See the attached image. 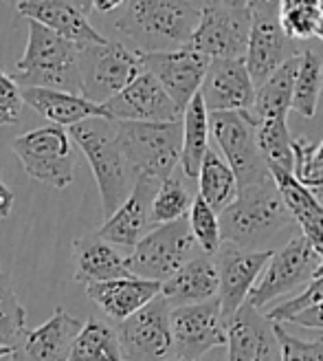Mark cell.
I'll return each instance as SVG.
<instances>
[{"mask_svg":"<svg viewBox=\"0 0 323 361\" xmlns=\"http://www.w3.org/2000/svg\"><path fill=\"white\" fill-rule=\"evenodd\" d=\"M191 3H198L201 5V0H191Z\"/></svg>","mask_w":323,"mask_h":361,"instance_id":"obj_55","label":"cell"},{"mask_svg":"<svg viewBox=\"0 0 323 361\" xmlns=\"http://www.w3.org/2000/svg\"><path fill=\"white\" fill-rule=\"evenodd\" d=\"M273 251H251L231 243H220L211 256L218 271V304L222 317L229 319L246 302L248 291L258 282Z\"/></svg>","mask_w":323,"mask_h":361,"instance_id":"obj_15","label":"cell"},{"mask_svg":"<svg viewBox=\"0 0 323 361\" xmlns=\"http://www.w3.org/2000/svg\"><path fill=\"white\" fill-rule=\"evenodd\" d=\"M218 221L222 243L251 251H275L279 243L286 245L293 238L297 227L271 174L253 185L240 188L236 201Z\"/></svg>","mask_w":323,"mask_h":361,"instance_id":"obj_1","label":"cell"},{"mask_svg":"<svg viewBox=\"0 0 323 361\" xmlns=\"http://www.w3.org/2000/svg\"><path fill=\"white\" fill-rule=\"evenodd\" d=\"M82 319L56 309L38 329L25 331L13 344L11 361H68L73 339L82 329Z\"/></svg>","mask_w":323,"mask_h":361,"instance_id":"obj_19","label":"cell"},{"mask_svg":"<svg viewBox=\"0 0 323 361\" xmlns=\"http://www.w3.org/2000/svg\"><path fill=\"white\" fill-rule=\"evenodd\" d=\"M297 53L295 42L286 38L281 31L279 18H251L244 66L255 88Z\"/></svg>","mask_w":323,"mask_h":361,"instance_id":"obj_21","label":"cell"},{"mask_svg":"<svg viewBox=\"0 0 323 361\" xmlns=\"http://www.w3.org/2000/svg\"><path fill=\"white\" fill-rule=\"evenodd\" d=\"M183 123V143H181V172L185 178L194 180L198 176L203 157L209 148V113L203 104L201 93H196L194 99L187 104L181 117Z\"/></svg>","mask_w":323,"mask_h":361,"instance_id":"obj_29","label":"cell"},{"mask_svg":"<svg viewBox=\"0 0 323 361\" xmlns=\"http://www.w3.org/2000/svg\"><path fill=\"white\" fill-rule=\"evenodd\" d=\"M289 324H297L301 329H315V331H323V302L315 304L310 309L301 311L297 315H293L289 319Z\"/></svg>","mask_w":323,"mask_h":361,"instance_id":"obj_41","label":"cell"},{"mask_svg":"<svg viewBox=\"0 0 323 361\" xmlns=\"http://www.w3.org/2000/svg\"><path fill=\"white\" fill-rule=\"evenodd\" d=\"M11 150L25 172L56 190H66L75 178V152L68 130L62 126H42L11 141Z\"/></svg>","mask_w":323,"mask_h":361,"instance_id":"obj_7","label":"cell"},{"mask_svg":"<svg viewBox=\"0 0 323 361\" xmlns=\"http://www.w3.org/2000/svg\"><path fill=\"white\" fill-rule=\"evenodd\" d=\"M279 346V361H323V337L306 341L284 329V324L271 322Z\"/></svg>","mask_w":323,"mask_h":361,"instance_id":"obj_37","label":"cell"},{"mask_svg":"<svg viewBox=\"0 0 323 361\" xmlns=\"http://www.w3.org/2000/svg\"><path fill=\"white\" fill-rule=\"evenodd\" d=\"M170 306L156 295L143 309L119 322L117 337L123 361H165L174 353Z\"/></svg>","mask_w":323,"mask_h":361,"instance_id":"obj_11","label":"cell"},{"mask_svg":"<svg viewBox=\"0 0 323 361\" xmlns=\"http://www.w3.org/2000/svg\"><path fill=\"white\" fill-rule=\"evenodd\" d=\"M196 178H198V196L215 214H222L233 201H236L238 190H240L238 178L229 168L227 161L213 148H207Z\"/></svg>","mask_w":323,"mask_h":361,"instance_id":"obj_30","label":"cell"},{"mask_svg":"<svg viewBox=\"0 0 323 361\" xmlns=\"http://www.w3.org/2000/svg\"><path fill=\"white\" fill-rule=\"evenodd\" d=\"M315 35L319 40H323V13H319V23H317V31H315Z\"/></svg>","mask_w":323,"mask_h":361,"instance_id":"obj_50","label":"cell"},{"mask_svg":"<svg viewBox=\"0 0 323 361\" xmlns=\"http://www.w3.org/2000/svg\"><path fill=\"white\" fill-rule=\"evenodd\" d=\"M18 119L20 117L11 115L9 111H5V108H0V126H13V123H18Z\"/></svg>","mask_w":323,"mask_h":361,"instance_id":"obj_47","label":"cell"},{"mask_svg":"<svg viewBox=\"0 0 323 361\" xmlns=\"http://www.w3.org/2000/svg\"><path fill=\"white\" fill-rule=\"evenodd\" d=\"M20 88H53L80 95L77 47L29 20V40L11 75Z\"/></svg>","mask_w":323,"mask_h":361,"instance_id":"obj_4","label":"cell"},{"mask_svg":"<svg viewBox=\"0 0 323 361\" xmlns=\"http://www.w3.org/2000/svg\"><path fill=\"white\" fill-rule=\"evenodd\" d=\"M203 5H215V7H227V9H246L248 0H201Z\"/></svg>","mask_w":323,"mask_h":361,"instance_id":"obj_45","label":"cell"},{"mask_svg":"<svg viewBox=\"0 0 323 361\" xmlns=\"http://www.w3.org/2000/svg\"><path fill=\"white\" fill-rule=\"evenodd\" d=\"M13 201H15V196L13 192L0 180V221H5L11 216V209H13Z\"/></svg>","mask_w":323,"mask_h":361,"instance_id":"obj_43","label":"cell"},{"mask_svg":"<svg viewBox=\"0 0 323 361\" xmlns=\"http://www.w3.org/2000/svg\"><path fill=\"white\" fill-rule=\"evenodd\" d=\"M68 361H123L117 331L99 317L84 322L70 346Z\"/></svg>","mask_w":323,"mask_h":361,"instance_id":"obj_31","label":"cell"},{"mask_svg":"<svg viewBox=\"0 0 323 361\" xmlns=\"http://www.w3.org/2000/svg\"><path fill=\"white\" fill-rule=\"evenodd\" d=\"M198 18L201 5L191 0H128L115 29L139 53L172 51L189 44Z\"/></svg>","mask_w":323,"mask_h":361,"instance_id":"obj_2","label":"cell"},{"mask_svg":"<svg viewBox=\"0 0 323 361\" xmlns=\"http://www.w3.org/2000/svg\"><path fill=\"white\" fill-rule=\"evenodd\" d=\"M13 355V346H5V344H0V359H7Z\"/></svg>","mask_w":323,"mask_h":361,"instance_id":"obj_49","label":"cell"},{"mask_svg":"<svg viewBox=\"0 0 323 361\" xmlns=\"http://www.w3.org/2000/svg\"><path fill=\"white\" fill-rule=\"evenodd\" d=\"M115 135L134 176H148L160 183L176 172L183 143L181 119L160 123L115 121Z\"/></svg>","mask_w":323,"mask_h":361,"instance_id":"obj_5","label":"cell"},{"mask_svg":"<svg viewBox=\"0 0 323 361\" xmlns=\"http://www.w3.org/2000/svg\"><path fill=\"white\" fill-rule=\"evenodd\" d=\"M198 93L207 113L251 111L255 84L251 82L244 60H211Z\"/></svg>","mask_w":323,"mask_h":361,"instance_id":"obj_18","label":"cell"},{"mask_svg":"<svg viewBox=\"0 0 323 361\" xmlns=\"http://www.w3.org/2000/svg\"><path fill=\"white\" fill-rule=\"evenodd\" d=\"M68 137L73 139V143L82 150L88 164H91L99 188L103 219H108L128 198L137 180L117 143L115 121L103 117L84 119L70 126Z\"/></svg>","mask_w":323,"mask_h":361,"instance_id":"obj_3","label":"cell"},{"mask_svg":"<svg viewBox=\"0 0 323 361\" xmlns=\"http://www.w3.org/2000/svg\"><path fill=\"white\" fill-rule=\"evenodd\" d=\"M103 119L110 121H143V123H160V121H178L183 113L163 90L148 71L141 73L125 86L115 97L101 104Z\"/></svg>","mask_w":323,"mask_h":361,"instance_id":"obj_16","label":"cell"},{"mask_svg":"<svg viewBox=\"0 0 323 361\" xmlns=\"http://www.w3.org/2000/svg\"><path fill=\"white\" fill-rule=\"evenodd\" d=\"M319 23V7H281L279 27L289 40H310Z\"/></svg>","mask_w":323,"mask_h":361,"instance_id":"obj_39","label":"cell"},{"mask_svg":"<svg viewBox=\"0 0 323 361\" xmlns=\"http://www.w3.org/2000/svg\"><path fill=\"white\" fill-rule=\"evenodd\" d=\"M128 0H91V9L95 11V13H113V11H117V9H121Z\"/></svg>","mask_w":323,"mask_h":361,"instance_id":"obj_44","label":"cell"},{"mask_svg":"<svg viewBox=\"0 0 323 361\" xmlns=\"http://www.w3.org/2000/svg\"><path fill=\"white\" fill-rule=\"evenodd\" d=\"M319 256L310 249L303 236H293L277 251H273L271 260L266 262L258 282L246 295V304L262 313L268 304L281 295H289L297 288H303L319 267Z\"/></svg>","mask_w":323,"mask_h":361,"instance_id":"obj_10","label":"cell"},{"mask_svg":"<svg viewBox=\"0 0 323 361\" xmlns=\"http://www.w3.org/2000/svg\"><path fill=\"white\" fill-rule=\"evenodd\" d=\"M3 3H7V5H18L20 0H3Z\"/></svg>","mask_w":323,"mask_h":361,"instance_id":"obj_52","label":"cell"},{"mask_svg":"<svg viewBox=\"0 0 323 361\" xmlns=\"http://www.w3.org/2000/svg\"><path fill=\"white\" fill-rule=\"evenodd\" d=\"M229 361H279L271 322L246 302L227 319Z\"/></svg>","mask_w":323,"mask_h":361,"instance_id":"obj_20","label":"cell"},{"mask_svg":"<svg viewBox=\"0 0 323 361\" xmlns=\"http://www.w3.org/2000/svg\"><path fill=\"white\" fill-rule=\"evenodd\" d=\"M196 240L189 231L187 216L174 223L156 225L125 256L130 276L163 284L178 269L194 258Z\"/></svg>","mask_w":323,"mask_h":361,"instance_id":"obj_8","label":"cell"},{"mask_svg":"<svg viewBox=\"0 0 323 361\" xmlns=\"http://www.w3.org/2000/svg\"><path fill=\"white\" fill-rule=\"evenodd\" d=\"M299 56H293L286 60L271 78H266L258 88L253 106H251V115L258 121L271 119V117H289L291 113V102H293V88H295V78L299 71Z\"/></svg>","mask_w":323,"mask_h":361,"instance_id":"obj_28","label":"cell"},{"mask_svg":"<svg viewBox=\"0 0 323 361\" xmlns=\"http://www.w3.org/2000/svg\"><path fill=\"white\" fill-rule=\"evenodd\" d=\"M165 361H187V359H178L176 357V359H165ZM196 361H201V359H196Z\"/></svg>","mask_w":323,"mask_h":361,"instance_id":"obj_53","label":"cell"},{"mask_svg":"<svg viewBox=\"0 0 323 361\" xmlns=\"http://www.w3.org/2000/svg\"><path fill=\"white\" fill-rule=\"evenodd\" d=\"M0 108H5V111H9L15 117H20V108H23L20 86H18L13 78L7 75L5 71H0Z\"/></svg>","mask_w":323,"mask_h":361,"instance_id":"obj_40","label":"cell"},{"mask_svg":"<svg viewBox=\"0 0 323 361\" xmlns=\"http://www.w3.org/2000/svg\"><path fill=\"white\" fill-rule=\"evenodd\" d=\"M158 190V180L137 176L128 198L108 216L106 223L95 231L97 236L115 247L132 249L156 225L152 221V201Z\"/></svg>","mask_w":323,"mask_h":361,"instance_id":"obj_17","label":"cell"},{"mask_svg":"<svg viewBox=\"0 0 323 361\" xmlns=\"http://www.w3.org/2000/svg\"><path fill=\"white\" fill-rule=\"evenodd\" d=\"M23 104L33 108L35 113L49 119L53 126H62V128H70L84 119L91 117H103L101 106L88 102L82 95L75 93H64V90H53V88H20Z\"/></svg>","mask_w":323,"mask_h":361,"instance_id":"obj_27","label":"cell"},{"mask_svg":"<svg viewBox=\"0 0 323 361\" xmlns=\"http://www.w3.org/2000/svg\"><path fill=\"white\" fill-rule=\"evenodd\" d=\"M160 293V284L141 280V278H121L110 282L88 284L86 295L91 298L99 309L115 322H123L148 302H152Z\"/></svg>","mask_w":323,"mask_h":361,"instance_id":"obj_26","label":"cell"},{"mask_svg":"<svg viewBox=\"0 0 323 361\" xmlns=\"http://www.w3.org/2000/svg\"><path fill=\"white\" fill-rule=\"evenodd\" d=\"M317 170H323V141L319 146H315V152H312V172Z\"/></svg>","mask_w":323,"mask_h":361,"instance_id":"obj_46","label":"cell"},{"mask_svg":"<svg viewBox=\"0 0 323 361\" xmlns=\"http://www.w3.org/2000/svg\"><path fill=\"white\" fill-rule=\"evenodd\" d=\"M73 278L84 286L130 278L125 256L115 245L101 240L97 233H86L73 243Z\"/></svg>","mask_w":323,"mask_h":361,"instance_id":"obj_24","label":"cell"},{"mask_svg":"<svg viewBox=\"0 0 323 361\" xmlns=\"http://www.w3.org/2000/svg\"><path fill=\"white\" fill-rule=\"evenodd\" d=\"M323 302V276L321 278H312L306 286L301 288V293H297L293 300L284 302L279 306H273V309H268L264 313V317L268 322H279V324H286L293 315L301 313L310 309L315 304H321Z\"/></svg>","mask_w":323,"mask_h":361,"instance_id":"obj_38","label":"cell"},{"mask_svg":"<svg viewBox=\"0 0 323 361\" xmlns=\"http://www.w3.org/2000/svg\"><path fill=\"white\" fill-rule=\"evenodd\" d=\"M323 276V258L319 260V267H317V271H315V278H321Z\"/></svg>","mask_w":323,"mask_h":361,"instance_id":"obj_51","label":"cell"},{"mask_svg":"<svg viewBox=\"0 0 323 361\" xmlns=\"http://www.w3.org/2000/svg\"><path fill=\"white\" fill-rule=\"evenodd\" d=\"M15 7L23 18L46 27L60 38L73 42L77 49L86 44L106 42L103 35L88 23L86 13H82L75 5L66 3V0H20Z\"/></svg>","mask_w":323,"mask_h":361,"instance_id":"obj_22","label":"cell"},{"mask_svg":"<svg viewBox=\"0 0 323 361\" xmlns=\"http://www.w3.org/2000/svg\"><path fill=\"white\" fill-rule=\"evenodd\" d=\"M80 95L97 106L115 97L141 71L139 53L121 42L106 40L101 44H86L77 49Z\"/></svg>","mask_w":323,"mask_h":361,"instance_id":"obj_6","label":"cell"},{"mask_svg":"<svg viewBox=\"0 0 323 361\" xmlns=\"http://www.w3.org/2000/svg\"><path fill=\"white\" fill-rule=\"evenodd\" d=\"M185 176H167L165 180H160L158 190L154 194L152 201V221L154 225H165V223H174L178 219H185L194 194L189 192V188L185 185Z\"/></svg>","mask_w":323,"mask_h":361,"instance_id":"obj_34","label":"cell"},{"mask_svg":"<svg viewBox=\"0 0 323 361\" xmlns=\"http://www.w3.org/2000/svg\"><path fill=\"white\" fill-rule=\"evenodd\" d=\"M281 0H248V16L251 18H279Z\"/></svg>","mask_w":323,"mask_h":361,"instance_id":"obj_42","label":"cell"},{"mask_svg":"<svg viewBox=\"0 0 323 361\" xmlns=\"http://www.w3.org/2000/svg\"><path fill=\"white\" fill-rule=\"evenodd\" d=\"M187 223H189L191 236L196 240V247H201L205 256H213L222 243L220 221H218V214H215L198 194L194 196L191 207L187 212Z\"/></svg>","mask_w":323,"mask_h":361,"instance_id":"obj_35","label":"cell"},{"mask_svg":"<svg viewBox=\"0 0 323 361\" xmlns=\"http://www.w3.org/2000/svg\"><path fill=\"white\" fill-rule=\"evenodd\" d=\"M160 298L170 309L203 304L218 295V271L211 256H194L176 271L172 278L160 284Z\"/></svg>","mask_w":323,"mask_h":361,"instance_id":"obj_25","label":"cell"},{"mask_svg":"<svg viewBox=\"0 0 323 361\" xmlns=\"http://www.w3.org/2000/svg\"><path fill=\"white\" fill-rule=\"evenodd\" d=\"M258 148L268 168H281L293 172V137L286 117H271L258 123Z\"/></svg>","mask_w":323,"mask_h":361,"instance_id":"obj_33","label":"cell"},{"mask_svg":"<svg viewBox=\"0 0 323 361\" xmlns=\"http://www.w3.org/2000/svg\"><path fill=\"white\" fill-rule=\"evenodd\" d=\"M251 31L246 9H227L203 5L189 47L209 60H244Z\"/></svg>","mask_w":323,"mask_h":361,"instance_id":"obj_14","label":"cell"},{"mask_svg":"<svg viewBox=\"0 0 323 361\" xmlns=\"http://www.w3.org/2000/svg\"><path fill=\"white\" fill-rule=\"evenodd\" d=\"M66 3L75 5L82 13H91V0H66Z\"/></svg>","mask_w":323,"mask_h":361,"instance_id":"obj_48","label":"cell"},{"mask_svg":"<svg viewBox=\"0 0 323 361\" xmlns=\"http://www.w3.org/2000/svg\"><path fill=\"white\" fill-rule=\"evenodd\" d=\"M279 196L295 219L297 227L301 229V236L306 238L310 249L319 258H323V205L315 198V194L301 185L293 172H286L281 168H268Z\"/></svg>","mask_w":323,"mask_h":361,"instance_id":"obj_23","label":"cell"},{"mask_svg":"<svg viewBox=\"0 0 323 361\" xmlns=\"http://www.w3.org/2000/svg\"><path fill=\"white\" fill-rule=\"evenodd\" d=\"M139 53V51H137ZM143 71L163 86L170 99L176 104L178 111H185L194 95L201 90L203 78L207 73L209 58L191 49L189 44L172 51H154V53H139Z\"/></svg>","mask_w":323,"mask_h":361,"instance_id":"obj_13","label":"cell"},{"mask_svg":"<svg viewBox=\"0 0 323 361\" xmlns=\"http://www.w3.org/2000/svg\"><path fill=\"white\" fill-rule=\"evenodd\" d=\"M258 123L248 111L209 113V135L222 150V159L236 174L240 188L253 185L271 174L258 148Z\"/></svg>","mask_w":323,"mask_h":361,"instance_id":"obj_9","label":"cell"},{"mask_svg":"<svg viewBox=\"0 0 323 361\" xmlns=\"http://www.w3.org/2000/svg\"><path fill=\"white\" fill-rule=\"evenodd\" d=\"M27 331V311L18 300L9 276L0 267V335L13 346L18 337Z\"/></svg>","mask_w":323,"mask_h":361,"instance_id":"obj_36","label":"cell"},{"mask_svg":"<svg viewBox=\"0 0 323 361\" xmlns=\"http://www.w3.org/2000/svg\"><path fill=\"white\" fill-rule=\"evenodd\" d=\"M321 90H323V60L315 51L306 49L299 56V71L295 78L291 111H295L303 119H312L319 108Z\"/></svg>","mask_w":323,"mask_h":361,"instance_id":"obj_32","label":"cell"},{"mask_svg":"<svg viewBox=\"0 0 323 361\" xmlns=\"http://www.w3.org/2000/svg\"><path fill=\"white\" fill-rule=\"evenodd\" d=\"M170 326L178 359L196 361L213 348L227 346V319L222 317L218 298L172 309Z\"/></svg>","mask_w":323,"mask_h":361,"instance_id":"obj_12","label":"cell"},{"mask_svg":"<svg viewBox=\"0 0 323 361\" xmlns=\"http://www.w3.org/2000/svg\"><path fill=\"white\" fill-rule=\"evenodd\" d=\"M0 344H5V346H9V344H7V341L3 339V335H0Z\"/></svg>","mask_w":323,"mask_h":361,"instance_id":"obj_54","label":"cell"}]
</instances>
